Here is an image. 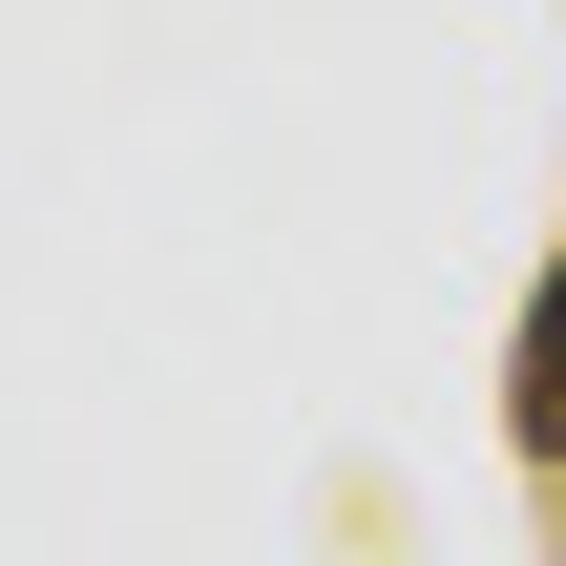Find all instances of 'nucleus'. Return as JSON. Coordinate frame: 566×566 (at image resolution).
I'll list each match as a JSON object with an SVG mask.
<instances>
[{
    "mask_svg": "<svg viewBox=\"0 0 566 566\" xmlns=\"http://www.w3.org/2000/svg\"><path fill=\"white\" fill-rule=\"evenodd\" d=\"M504 462L566 483V252L525 273V336H504Z\"/></svg>",
    "mask_w": 566,
    "mask_h": 566,
    "instance_id": "obj_1",
    "label": "nucleus"
}]
</instances>
